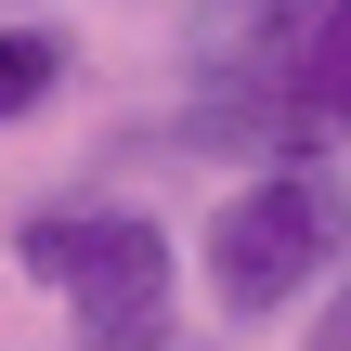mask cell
<instances>
[{
  "instance_id": "obj_2",
  "label": "cell",
  "mask_w": 351,
  "mask_h": 351,
  "mask_svg": "<svg viewBox=\"0 0 351 351\" xmlns=\"http://www.w3.org/2000/svg\"><path fill=\"white\" fill-rule=\"evenodd\" d=\"M13 261L65 300L78 351H169L182 339V247H169L156 208H117V195L26 208L13 221Z\"/></svg>"
},
{
  "instance_id": "obj_6",
  "label": "cell",
  "mask_w": 351,
  "mask_h": 351,
  "mask_svg": "<svg viewBox=\"0 0 351 351\" xmlns=\"http://www.w3.org/2000/svg\"><path fill=\"white\" fill-rule=\"evenodd\" d=\"M169 351H195V339H169Z\"/></svg>"
},
{
  "instance_id": "obj_1",
  "label": "cell",
  "mask_w": 351,
  "mask_h": 351,
  "mask_svg": "<svg viewBox=\"0 0 351 351\" xmlns=\"http://www.w3.org/2000/svg\"><path fill=\"white\" fill-rule=\"evenodd\" d=\"M182 143L247 169H313L351 143V0H247V26L195 65Z\"/></svg>"
},
{
  "instance_id": "obj_5",
  "label": "cell",
  "mask_w": 351,
  "mask_h": 351,
  "mask_svg": "<svg viewBox=\"0 0 351 351\" xmlns=\"http://www.w3.org/2000/svg\"><path fill=\"white\" fill-rule=\"evenodd\" d=\"M313 351H351V261L326 274V300H313Z\"/></svg>"
},
{
  "instance_id": "obj_3",
  "label": "cell",
  "mask_w": 351,
  "mask_h": 351,
  "mask_svg": "<svg viewBox=\"0 0 351 351\" xmlns=\"http://www.w3.org/2000/svg\"><path fill=\"white\" fill-rule=\"evenodd\" d=\"M208 300H221V326H274V313H300V300H326V274L351 261V182L339 156H313V169H247L221 208H208Z\"/></svg>"
},
{
  "instance_id": "obj_4",
  "label": "cell",
  "mask_w": 351,
  "mask_h": 351,
  "mask_svg": "<svg viewBox=\"0 0 351 351\" xmlns=\"http://www.w3.org/2000/svg\"><path fill=\"white\" fill-rule=\"evenodd\" d=\"M65 65H78V39H65V26H39V13H26V26H0V130H13V117H39V104L65 91Z\"/></svg>"
}]
</instances>
